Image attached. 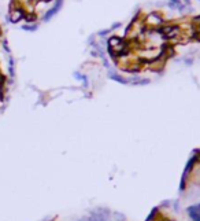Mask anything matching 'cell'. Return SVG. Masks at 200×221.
I'll return each mask as SVG.
<instances>
[{
  "label": "cell",
  "instance_id": "obj_1",
  "mask_svg": "<svg viewBox=\"0 0 200 221\" xmlns=\"http://www.w3.org/2000/svg\"><path fill=\"white\" fill-rule=\"evenodd\" d=\"M143 22L144 26L148 29H158L166 22V18L159 11H151V13L143 15Z\"/></svg>",
  "mask_w": 200,
  "mask_h": 221
},
{
  "label": "cell",
  "instance_id": "obj_2",
  "mask_svg": "<svg viewBox=\"0 0 200 221\" xmlns=\"http://www.w3.org/2000/svg\"><path fill=\"white\" fill-rule=\"evenodd\" d=\"M62 6H63V0H54V6L51 7V8H48V10L44 13L43 18H41L43 19V22H48V21H51V19L59 13V10L62 8Z\"/></svg>",
  "mask_w": 200,
  "mask_h": 221
},
{
  "label": "cell",
  "instance_id": "obj_3",
  "mask_svg": "<svg viewBox=\"0 0 200 221\" xmlns=\"http://www.w3.org/2000/svg\"><path fill=\"white\" fill-rule=\"evenodd\" d=\"M25 10H23V7L22 6H15L11 8V11H10V14H8V17H7V19L10 21V22H13V24H17V22H19L21 19L25 18Z\"/></svg>",
  "mask_w": 200,
  "mask_h": 221
},
{
  "label": "cell",
  "instance_id": "obj_4",
  "mask_svg": "<svg viewBox=\"0 0 200 221\" xmlns=\"http://www.w3.org/2000/svg\"><path fill=\"white\" fill-rule=\"evenodd\" d=\"M108 77H110L111 80H114V81L119 82V84H123V85H128V84H129V78H128V77L119 74L118 71H113L111 69L108 70Z\"/></svg>",
  "mask_w": 200,
  "mask_h": 221
},
{
  "label": "cell",
  "instance_id": "obj_5",
  "mask_svg": "<svg viewBox=\"0 0 200 221\" xmlns=\"http://www.w3.org/2000/svg\"><path fill=\"white\" fill-rule=\"evenodd\" d=\"M123 41V37H119L117 34H113V36H108L106 40L107 43V47H111V48H115V47H118L121 43Z\"/></svg>",
  "mask_w": 200,
  "mask_h": 221
},
{
  "label": "cell",
  "instance_id": "obj_6",
  "mask_svg": "<svg viewBox=\"0 0 200 221\" xmlns=\"http://www.w3.org/2000/svg\"><path fill=\"white\" fill-rule=\"evenodd\" d=\"M187 213H188V216H189V218H191V220H193L196 216L200 214V202L196 203V205H191V206H188V208H187Z\"/></svg>",
  "mask_w": 200,
  "mask_h": 221
},
{
  "label": "cell",
  "instance_id": "obj_7",
  "mask_svg": "<svg viewBox=\"0 0 200 221\" xmlns=\"http://www.w3.org/2000/svg\"><path fill=\"white\" fill-rule=\"evenodd\" d=\"M151 82V80L150 78H147V77H138L136 81H133V82H130V85H136V87H143V85H148Z\"/></svg>",
  "mask_w": 200,
  "mask_h": 221
},
{
  "label": "cell",
  "instance_id": "obj_8",
  "mask_svg": "<svg viewBox=\"0 0 200 221\" xmlns=\"http://www.w3.org/2000/svg\"><path fill=\"white\" fill-rule=\"evenodd\" d=\"M21 28H22V30H26V32H36L38 29V25L37 24H25Z\"/></svg>",
  "mask_w": 200,
  "mask_h": 221
},
{
  "label": "cell",
  "instance_id": "obj_9",
  "mask_svg": "<svg viewBox=\"0 0 200 221\" xmlns=\"http://www.w3.org/2000/svg\"><path fill=\"white\" fill-rule=\"evenodd\" d=\"M111 220L113 221H126V217L122 213H119V212H113Z\"/></svg>",
  "mask_w": 200,
  "mask_h": 221
},
{
  "label": "cell",
  "instance_id": "obj_10",
  "mask_svg": "<svg viewBox=\"0 0 200 221\" xmlns=\"http://www.w3.org/2000/svg\"><path fill=\"white\" fill-rule=\"evenodd\" d=\"M181 62L185 65V66H192L195 63V58L193 57H189V55H187V57L181 58Z\"/></svg>",
  "mask_w": 200,
  "mask_h": 221
},
{
  "label": "cell",
  "instance_id": "obj_11",
  "mask_svg": "<svg viewBox=\"0 0 200 221\" xmlns=\"http://www.w3.org/2000/svg\"><path fill=\"white\" fill-rule=\"evenodd\" d=\"M110 33H111V29L108 28V29H101V30H99L97 33H96V36L100 37V38H106V37H108Z\"/></svg>",
  "mask_w": 200,
  "mask_h": 221
},
{
  "label": "cell",
  "instance_id": "obj_12",
  "mask_svg": "<svg viewBox=\"0 0 200 221\" xmlns=\"http://www.w3.org/2000/svg\"><path fill=\"white\" fill-rule=\"evenodd\" d=\"M100 59H101V63H103V66H104L107 70L111 69V66H110V62H108V59H107L106 57H101Z\"/></svg>",
  "mask_w": 200,
  "mask_h": 221
},
{
  "label": "cell",
  "instance_id": "obj_13",
  "mask_svg": "<svg viewBox=\"0 0 200 221\" xmlns=\"http://www.w3.org/2000/svg\"><path fill=\"white\" fill-rule=\"evenodd\" d=\"M81 81H82V87L84 88H88L89 87V78H88V76H82V78H81Z\"/></svg>",
  "mask_w": 200,
  "mask_h": 221
},
{
  "label": "cell",
  "instance_id": "obj_14",
  "mask_svg": "<svg viewBox=\"0 0 200 221\" xmlns=\"http://www.w3.org/2000/svg\"><path fill=\"white\" fill-rule=\"evenodd\" d=\"M95 43H96V34H91V36L88 37V45L92 47Z\"/></svg>",
  "mask_w": 200,
  "mask_h": 221
},
{
  "label": "cell",
  "instance_id": "obj_15",
  "mask_svg": "<svg viewBox=\"0 0 200 221\" xmlns=\"http://www.w3.org/2000/svg\"><path fill=\"white\" fill-rule=\"evenodd\" d=\"M73 76H74V78H75V80H80V81H81V78H82V76H84V74H82L81 71L75 70L74 73H73Z\"/></svg>",
  "mask_w": 200,
  "mask_h": 221
},
{
  "label": "cell",
  "instance_id": "obj_16",
  "mask_svg": "<svg viewBox=\"0 0 200 221\" xmlns=\"http://www.w3.org/2000/svg\"><path fill=\"white\" fill-rule=\"evenodd\" d=\"M121 26H122V22H115V24H113V25H111V28H110V29H111V32H114V30H117V29H119Z\"/></svg>",
  "mask_w": 200,
  "mask_h": 221
},
{
  "label": "cell",
  "instance_id": "obj_17",
  "mask_svg": "<svg viewBox=\"0 0 200 221\" xmlns=\"http://www.w3.org/2000/svg\"><path fill=\"white\" fill-rule=\"evenodd\" d=\"M173 209L175 212H180V201H174L173 202Z\"/></svg>",
  "mask_w": 200,
  "mask_h": 221
},
{
  "label": "cell",
  "instance_id": "obj_18",
  "mask_svg": "<svg viewBox=\"0 0 200 221\" xmlns=\"http://www.w3.org/2000/svg\"><path fill=\"white\" fill-rule=\"evenodd\" d=\"M89 54H91V57H92V58H100V54L96 50H91V52H89Z\"/></svg>",
  "mask_w": 200,
  "mask_h": 221
},
{
  "label": "cell",
  "instance_id": "obj_19",
  "mask_svg": "<svg viewBox=\"0 0 200 221\" xmlns=\"http://www.w3.org/2000/svg\"><path fill=\"white\" fill-rule=\"evenodd\" d=\"M170 3H173V4H175V6H178L180 3H182V0H169Z\"/></svg>",
  "mask_w": 200,
  "mask_h": 221
},
{
  "label": "cell",
  "instance_id": "obj_20",
  "mask_svg": "<svg viewBox=\"0 0 200 221\" xmlns=\"http://www.w3.org/2000/svg\"><path fill=\"white\" fill-rule=\"evenodd\" d=\"M192 221H200V214H197V216H196V217H195V218H193Z\"/></svg>",
  "mask_w": 200,
  "mask_h": 221
},
{
  "label": "cell",
  "instance_id": "obj_21",
  "mask_svg": "<svg viewBox=\"0 0 200 221\" xmlns=\"http://www.w3.org/2000/svg\"><path fill=\"white\" fill-rule=\"evenodd\" d=\"M199 59H200V52H199Z\"/></svg>",
  "mask_w": 200,
  "mask_h": 221
},
{
  "label": "cell",
  "instance_id": "obj_22",
  "mask_svg": "<svg viewBox=\"0 0 200 221\" xmlns=\"http://www.w3.org/2000/svg\"><path fill=\"white\" fill-rule=\"evenodd\" d=\"M197 1H199V3H200V0H197Z\"/></svg>",
  "mask_w": 200,
  "mask_h": 221
}]
</instances>
